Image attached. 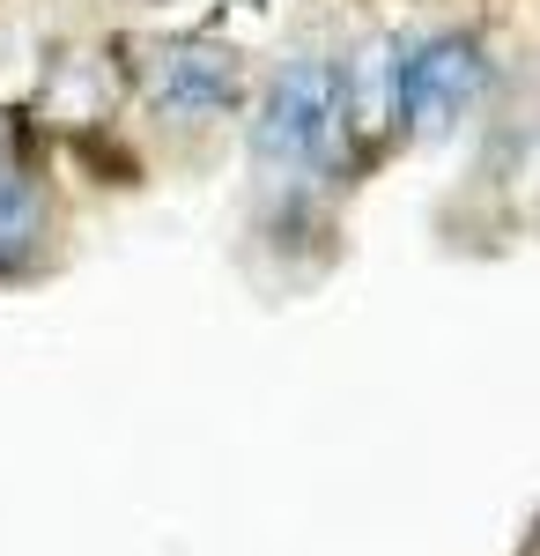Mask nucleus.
I'll return each instance as SVG.
<instances>
[{
    "mask_svg": "<svg viewBox=\"0 0 540 556\" xmlns=\"http://www.w3.org/2000/svg\"><path fill=\"white\" fill-rule=\"evenodd\" d=\"M489 75V60H481V45L452 30V38H429L415 45L408 60H400V119L415 134H445L474 104V89Z\"/></svg>",
    "mask_w": 540,
    "mask_h": 556,
    "instance_id": "obj_2",
    "label": "nucleus"
},
{
    "mask_svg": "<svg viewBox=\"0 0 540 556\" xmlns=\"http://www.w3.org/2000/svg\"><path fill=\"white\" fill-rule=\"evenodd\" d=\"M340 134V67L333 60H290L252 127V156L267 178H311Z\"/></svg>",
    "mask_w": 540,
    "mask_h": 556,
    "instance_id": "obj_1",
    "label": "nucleus"
},
{
    "mask_svg": "<svg viewBox=\"0 0 540 556\" xmlns=\"http://www.w3.org/2000/svg\"><path fill=\"white\" fill-rule=\"evenodd\" d=\"M149 97L156 112L178 119V127H201V119H222L237 104V60L215 52V45H170L149 75Z\"/></svg>",
    "mask_w": 540,
    "mask_h": 556,
    "instance_id": "obj_3",
    "label": "nucleus"
},
{
    "mask_svg": "<svg viewBox=\"0 0 540 556\" xmlns=\"http://www.w3.org/2000/svg\"><path fill=\"white\" fill-rule=\"evenodd\" d=\"M44 245V193L23 172H0V275L30 267Z\"/></svg>",
    "mask_w": 540,
    "mask_h": 556,
    "instance_id": "obj_4",
    "label": "nucleus"
}]
</instances>
